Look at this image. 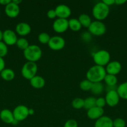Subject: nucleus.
Wrapping results in <instances>:
<instances>
[{
    "mask_svg": "<svg viewBox=\"0 0 127 127\" xmlns=\"http://www.w3.org/2000/svg\"><path fill=\"white\" fill-rule=\"evenodd\" d=\"M106 74L107 72L104 67L95 64L88 69L86 73V78L92 83H100L104 80Z\"/></svg>",
    "mask_w": 127,
    "mask_h": 127,
    "instance_id": "1",
    "label": "nucleus"
},
{
    "mask_svg": "<svg viewBox=\"0 0 127 127\" xmlns=\"http://www.w3.org/2000/svg\"><path fill=\"white\" fill-rule=\"evenodd\" d=\"M42 54L41 48L36 45H29V46L24 50V57L27 62L36 63L41 59Z\"/></svg>",
    "mask_w": 127,
    "mask_h": 127,
    "instance_id": "2",
    "label": "nucleus"
},
{
    "mask_svg": "<svg viewBox=\"0 0 127 127\" xmlns=\"http://www.w3.org/2000/svg\"><path fill=\"white\" fill-rule=\"evenodd\" d=\"M110 9L108 6L103 2H97L92 9V15L97 21H102L108 17Z\"/></svg>",
    "mask_w": 127,
    "mask_h": 127,
    "instance_id": "3",
    "label": "nucleus"
},
{
    "mask_svg": "<svg viewBox=\"0 0 127 127\" xmlns=\"http://www.w3.org/2000/svg\"><path fill=\"white\" fill-rule=\"evenodd\" d=\"M37 70L38 67L36 63L27 62L22 66L21 69V74L25 79L31 80L32 78L36 76Z\"/></svg>",
    "mask_w": 127,
    "mask_h": 127,
    "instance_id": "4",
    "label": "nucleus"
},
{
    "mask_svg": "<svg viewBox=\"0 0 127 127\" xmlns=\"http://www.w3.org/2000/svg\"><path fill=\"white\" fill-rule=\"evenodd\" d=\"M93 59L96 65L104 67L110 63V54L105 50H100L93 54Z\"/></svg>",
    "mask_w": 127,
    "mask_h": 127,
    "instance_id": "5",
    "label": "nucleus"
},
{
    "mask_svg": "<svg viewBox=\"0 0 127 127\" xmlns=\"http://www.w3.org/2000/svg\"><path fill=\"white\" fill-rule=\"evenodd\" d=\"M88 31L90 34L95 36H102L105 34L107 31V27L102 21H94L92 22L88 27Z\"/></svg>",
    "mask_w": 127,
    "mask_h": 127,
    "instance_id": "6",
    "label": "nucleus"
},
{
    "mask_svg": "<svg viewBox=\"0 0 127 127\" xmlns=\"http://www.w3.org/2000/svg\"><path fill=\"white\" fill-rule=\"evenodd\" d=\"M14 118L18 122L24 120L29 116V109L24 105H17L12 111Z\"/></svg>",
    "mask_w": 127,
    "mask_h": 127,
    "instance_id": "7",
    "label": "nucleus"
},
{
    "mask_svg": "<svg viewBox=\"0 0 127 127\" xmlns=\"http://www.w3.org/2000/svg\"><path fill=\"white\" fill-rule=\"evenodd\" d=\"M65 42L64 38L61 36H54L51 37L48 46L51 50L54 51H59L64 48Z\"/></svg>",
    "mask_w": 127,
    "mask_h": 127,
    "instance_id": "8",
    "label": "nucleus"
},
{
    "mask_svg": "<svg viewBox=\"0 0 127 127\" xmlns=\"http://www.w3.org/2000/svg\"><path fill=\"white\" fill-rule=\"evenodd\" d=\"M105 99L108 106L115 107L118 104L120 97L117 90H111L107 91Z\"/></svg>",
    "mask_w": 127,
    "mask_h": 127,
    "instance_id": "9",
    "label": "nucleus"
},
{
    "mask_svg": "<svg viewBox=\"0 0 127 127\" xmlns=\"http://www.w3.org/2000/svg\"><path fill=\"white\" fill-rule=\"evenodd\" d=\"M54 31L59 33H64L68 29V20L65 19H57L53 23Z\"/></svg>",
    "mask_w": 127,
    "mask_h": 127,
    "instance_id": "10",
    "label": "nucleus"
},
{
    "mask_svg": "<svg viewBox=\"0 0 127 127\" xmlns=\"http://www.w3.org/2000/svg\"><path fill=\"white\" fill-rule=\"evenodd\" d=\"M17 37L16 33L11 29L5 30L3 32L2 40L7 46H11L15 45L17 40Z\"/></svg>",
    "mask_w": 127,
    "mask_h": 127,
    "instance_id": "11",
    "label": "nucleus"
},
{
    "mask_svg": "<svg viewBox=\"0 0 127 127\" xmlns=\"http://www.w3.org/2000/svg\"><path fill=\"white\" fill-rule=\"evenodd\" d=\"M56 16L59 19H67L68 17L70 16L71 9L68 6L65 4L58 5L55 9Z\"/></svg>",
    "mask_w": 127,
    "mask_h": 127,
    "instance_id": "12",
    "label": "nucleus"
},
{
    "mask_svg": "<svg viewBox=\"0 0 127 127\" xmlns=\"http://www.w3.org/2000/svg\"><path fill=\"white\" fill-rule=\"evenodd\" d=\"M20 8L18 5L14 3L12 1L9 4L5 6V13L10 18H15L19 14Z\"/></svg>",
    "mask_w": 127,
    "mask_h": 127,
    "instance_id": "13",
    "label": "nucleus"
},
{
    "mask_svg": "<svg viewBox=\"0 0 127 127\" xmlns=\"http://www.w3.org/2000/svg\"><path fill=\"white\" fill-rule=\"evenodd\" d=\"M105 70L107 74L116 76L119 74L122 70V64L118 61L110 62V63L106 66Z\"/></svg>",
    "mask_w": 127,
    "mask_h": 127,
    "instance_id": "14",
    "label": "nucleus"
},
{
    "mask_svg": "<svg viewBox=\"0 0 127 127\" xmlns=\"http://www.w3.org/2000/svg\"><path fill=\"white\" fill-rule=\"evenodd\" d=\"M103 114H104V110H103V109L98 107L97 106L88 110L87 112V117L90 120H97L99 118L102 117V116H103Z\"/></svg>",
    "mask_w": 127,
    "mask_h": 127,
    "instance_id": "15",
    "label": "nucleus"
},
{
    "mask_svg": "<svg viewBox=\"0 0 127 127\" xmlns=\"http://www.w3.org/2000/svg\"><path fill=\"white\" fill-rule=\"evenodd\" d=\"M16 32L19 35L26 36L31 32V27L29 24L26 22H20L16 26Z\"/></svg>",
    "mask_w": 127,
    "mask_h": 127,
    "instance_id": "16",
    "label": "nucleus"
},
{
    "mask_svg": "<svg viewBox=\"0 0 127 127\" xmlns=\"http://www.w3.org/2000/svg\"><path fill=\"white\" fill-rule=\"evenodd\" d=\"M94 127H113V120L108 116H102L95 122Z\"/></svg>",
    "mask_w": 127,
    "mask_h": 127,
    "instance_id": "17",
    "label": "nucleus"
},
{
    "mask_svg": "<svg viewBox=\"0 0 127 127\" xmlns=\"http://www.w3.org/2000/svg\"><path fill=\"white\" fill-rule=\"evenodd\" d=\"M0 119L4 123L7 124H12L14 120L12 112L9 109H3L0 112Z\"/></svg>",
    "mask_w": 127,
    "mask_h": 127,
    "instance_id": "18",
    "label": "nucleus"
},
{
    "mask_svg": "<svg viewBox=\"0 0 127 127\" xmlns=\"http://www.w3.org/2000/svg\"><path fill=\"white\" fill-rule=\"evenodd\" d=\"M29 81L31 86L35 89H41L46 84L44 78L41 76H35Z\"/></svg>",
    "mask_w": 127,
    "mask_h": 127,
    "instance_id": "19",
    "label": "nucleus"
},
{
    "mask_svg": "<svg viewBox=\"0 0 127 127\" xmlns=\"http://www.w3.org/2000/svg\"><path fill=\"white\" fill-rule=\"evenodd\" d=\"M0 76L4 81H10L14 79L15 77V73L12 69L10 68H5L0 73Z\"/></svg>",
    "mask_w": 127,
    "mask_h": 127,
    "instance_id": "20",
    "label": "nucleus"
},
{
    "mask_svg": "<svg viewBox=\"0 0 127 127\" xmlns=\"http://www.w3.org/2000/svg\"><path fill=\"white\" fill-rule=\"evenodd\" d=\"M117 91L121 99L127 100V82L120 84L117 88Z\"/></svg>",
    "mask_w": 127,
    "mask_h": 127,
    "instance_id": "21",
    "label": "nucleus"
},
{
    "mask_svg": "<svg viewBox=\"0 0 127 127\" xmlns=\"http://www.w3.org/2000/svg\"><path fill=\"white\" fill-rule=\"evenodd\" d=\"M82 25L80 23L78 19H70L68 20V28L73 32H78L82 28Z\"/></svg>",
    "mask_w": 127,
    "mask_h": 127,
    "instance_id": "22",
    "label": "nucleus"
},
{
    "mask_svg": "<svg viewBox=\"0 0 127 127\" xmlns=\"http://www.w3.org/2000/svg\"><path fill=\"white\" fill-rule=\"evenodd\" d=\"M78 19L82 26L84 27H87V28L89 27L92 22L90 17L86 14H82L80 15Z\"/></svg>",
    "mask_w": 127,
    "mask_h": 127,
    "instance_id": "23",
    "label": "nucleus"
},
{
    "mask_svg": "<svg viewBox=\"0 0 127 127\" xmlns=\"http://www.w3.org/2000/svg\"><path fill=\"white\" fill-rule=\"evenodd\" d=\"M103 81H105V84H107V86L108 87L115 86L116 84H117V82H118V79H117L116 76L109 74H106Z\"/></svg>",
    "mask_w": 127,
    "mask_h": 127,
    "instance_id": "24",
    "label": "nucleus"
},
{
    "mask_svg": "<svg viewBox=\"0 0 127 127\" xmlns=\"http://www.w3.org/2000/svg\"><path fill=\"white\" fill-rule=\"evenodd\" d=\"M103 90H104V86L102 82H100V83H93L90 91L95 95H99L103 93Z\"/></svg>",
    "mask_w": 127,
    "mask_h": 127,
    "instance_id": "25",
    "label": "nucleus"
},
{
    "mask_svg": "<svg viewBox=\"0 0 127 127\" xmlns=\"http://www.w3.org/2000/svg\"><path fill=\"white\" fill-rule=\"evenodd\" d=\"M96 106V98L93 97H88L84 99V106L83 108L86 110H89Z\"/></svg>",
    "mask_w": 127,
    "mask_h": 127,
    "instance_id": "26",
    "label": "nucleus"
},
{
    "mask_svg": "<svg viewBox=\"0 0 127 127\" xmlns=\"http://www.w3.org/2000/svg\"><path fill=\"white\" fill-rule=\"evenodd\" d=\"M16 45L19 49L22 50L23 51L25 50L29 46V43L27 40L24 37L18 38L17 42H16Z\"/></svg>",
    "mask_w": 127,
    "mask_h": 127,
    "instance_id": "27",
    "label": "nucleus"
},
{
    "mask_svg": "<svg viewBox=\"0 0 127 127\" xmlns=\"http://www.w3.org/2000/svg\"><path fill=\"white\" fill-rule=\"evenodd\" d=\"M72 107L75 109H80L84 106V99L80 97H77L72 101Z\"/></svg>",
    "mask_w": 127,
    "mask_h": 127,
    "instance_id": "28",
    "label": "nucleus"
},
{
    "mask_svg": "<svg viewBox=\"0 0 127 127\" xmlns=\"http://www.w3.org/2000/svg\"><path fill=\"white\" fill-rule=\"evenodd\" d=\"M93 83L91 81H90L88 79H84V80L82 81L80 83V88L82 89L83 91H90L91 88Z\"/></svg>",
    "mask_w": 127,
    "mask_h": 127,
    "instance_id": "29",
    "label": "nucleus"
},
{
    "mask_svg": "<svg viewBox=\"0 0 127 127\" xmlns=\"http://www.w3.org/2000/svg\"><path fill=\"white\" fill-rule=\"evenodd\" d=\"M50 39H51V37L49 34L46 32H42L38 36L39 42L42 44H48Z\"/></svg>",
    "mask_w": 127,
    "mask_h": 127,
    "instance_id": "30",
    "label": "nucleus"
},
{
    "mask_svg": "<svg viewBox=\"0 0 127 127\" xmlns=\"http://www.w3.org/2000/svg\"><path fill=\"white\" fill-rule=\"evenodd\" d=\"M7 52H8L7 46L2 41L0 42V57L1 58L4 57L7 54Z\"/></svg>",
    "mask_w": 127,
    "mask_h": 127,
    "instance_id": "31",
    "label": "nucleus"
},
{
    "mask_svg": "<svg viewBox=\"0 0 127 127\" xmlns=\"http://www.w3.org/2000/svg\"><path fill=\"white\" fill-rule=\"evenodd\" d=\"M113 127H125L126 122L122 118H117L113 120Z\"/></svg>",
    "mask_w": 127,
    "mask_h": 127,
    "instance_id": "32",
    "label": "nucleus"
},
{
    "mask_svg": "<svg viewBox=\"0 0 127 127\" xmlns=\"http://www.w3.org/2000/svg\"><path fill=\"white\" fill-rule=\"evenodd\" d=\"M106 104H107V103H106V100L105 98L100 97L96 99V106L98 107L103 109V107L105 106Z\"/></svg>",
    "mask_w": 127,
    "mask_h": 127,
    "instance_id": "33",
    "label": "nucleus"
},
{
    "mask_svg": "<svg viewBox=\"0 0 127 127\" xmlns=\"http://www.w3.org/2000/svg\"><path fill=\"white\" fill-rule=\"evenodd\" d=\"M64 127H78L77 121L73 119H69L65 123Z\"/></svg>",
    "mask_w": 127,
    "mask_h": 127,
    "instance_id": "34",
    "label": "nucleus"
},
{
    "mask_svg": "<svg viewBox=\"0 0 127 127\" xmlns=\"http://www.w3.org/2000/svg\"><path fill=\"white\" fill-rule=\"evenodd\" d=\"M47 16L49 19H51L56 18V17H57V16H56V11H55V9H50L49 11H47Z\"/></svg>",
    "mask_w": 127,
    "mask_h": 127,
    "instance_id": "35",
    "label": "nucleus"
},
{
    "mask_svg": "<svg viewBox=\"0 0 127 127\" xmlns=\"http://www.w3.org/2000/svg\"><path fill=\"white\" fill-rule=\"evenodd\" d=\"M5 69V62L3 58L0 57V73Z\"/></svg>",
    "mask_w": 127,
    "mask_h": 127,
    "instance_id": "36",
    "label": "nucleus"
},
{
    "mask_svg": "<svg viewBox=\"0 0 127 127\" xmlns=\"http://www.w3.org/2000/svg\"><path fill=\"white\" fill-rule=\"evenodd\" d=\"M102 2L104 4H105L107 6H108V7L114 4H115V0H103Z\"/></svg>",
    "mask_w": 127,
    "mask_h": 127,
    "instance_id": "37",
    "label": "nucleus"
},
{
    "mask_svg": "<svg viewBox=\"0 0 127 127\" xmlns=\"http://www.w3.org/2000/svg\"><path fill=\"white\" fill-rule=\"evenodd\" d=\"M127 2V0H115V4L117 5L124 4Z\"/></svg>",
    "mask_w": 127,
    "mask_h": 127,
    "instance_id": "38",
    "label": "nucleus"
},
{
    "mask_svg": "<svg viewBox=\"0 0 127 127\" xmlns=\"http://www.w3.org/2000/svg\"><path fill=\"white\" fill-rule=\"evenodd\" d=\"M11 2V1H10V0H0V4L6 6Z\"/></svg>",
    "mask_w": 127,
    "mask_h": 127,
    "instance_id": "39",
    "label": "nucleus"
},
{
    "mask_svg": "<svg viewBox=\"0 0 127 127\" xmlns=\"http://www.w3.org/2000/svg\"><path fill=\"white\" fill-rule=\"evenodd\" d=\"M12 1L14 4L18 5V6L19 5L20 3H21V2H22V0H14V1Z\"/></svg>",
    "mask_w": 127,
    "mask_h": 127,
    "instance_id": "40",
    "label": "nucleus"
},
{
    "mask_svg": "<svg viewBox=\"0 0 127 127\" xmlns=\"http://www.w3.org/2000/svg\"><path fill=\"white\" fill-rule=\"evenodd\" d=\"M34 114V110L32 109H29V115H32Z\"/></svg>",
    "mask_w": 127,
    "mask_h": 127,
    "instance_id": "41",
    "label": "nucleus"
},
{
    "mask_svg": "<svg viewBox=\"0 0 127 127\" xmlns=\"http://www.w3.org/2000/svg\"><path fill=\"white\" fill-rule=\"evenodd\" d=\"M2 37H3V32H2L1 30H0V42H2Z\"/></svg>",
    "mask_w": 127,
    "mask_h": 127,
    "instance_id": "42",
    "label": "nucleus"
},
{
    "mask_svg": "<svg viewBox=\"0 0 127 127\" xmlns=\"http://www.w3.org/2000/svg\"><path fill=\"white\" fill-rule=\"evenodd\" d=\"M18 122H19L18 121H17V120H14V121L12 122V125H17V124H18Z\"/></svg>",
    "mask_w": 127,
    "mask_h": 127,
    "instance_id": "43",
    "label": "nucleus"
}]
</instances>
